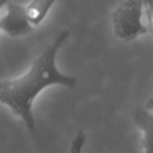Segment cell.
I'll return each mask as SVG.
<instances>
[{
    "mask_svg": "<svg viewBox=\"0 0 153 153\" xmlns=\"http://www.w3.org/2000/svg\"><path fill=\"white\" fill-rule=\"evenodd\" d=\"M142 1L144 15L146 16L148 21V30L149 33L153 32V0H140Z\"/></svg>",
    "mask_w": 153,
    "mask_h": 153,
    "instance_id": "cell-7",
    "label": "cell"
},
{
    "mask_svg": "<svg viewBox=\"0 0 153 153\" xmlns=\"http://www.w3.org/2000/svg\"><path fill=\"white\" fill-rule=\"evenodd\" d=\"M133 120L135 125L143 133L142 146L144 153H153L152 135H153V115L144 107L137 106L134 109Z\"/></svg>",
    "mask_w": 153,
    "mask_h": 153,
    "instance_id": "cell-4",
    "label": "cell"
},
{
    "mask_svg": "<svg viewBox=\"0 0 153 153\" xmlns=\"http://www.w3.org/2000/svg\"><path fill=\"white\" fill-rule=\"evenodd\" d=\"M56 0H32L25 9V14L32 26H38L44 21Z\"/></svg>",
    "mask_w": 153,
    "mask_h": 153,
    "instance_id": "cell-5",
    "label": "cell"
},
{
    "mask_svg": "<svg viewBox=\"0 0 153 153\" xmlns=\"http://www.w3.org/2000/svg\"><path fill=\"white\" fill-rule=\"evenodd\" d=\"M7 2V0H0V4H1V7H2V5H4Z\"/></svg>",
    "mask_w": 153,
    "mask_h": 153,
    "instance_id": "cell-9",
    "label": "cell"
},
{
    "mask_svg": "<svg viewBox=\"0 0 153 153\" xmlns=\"http://www.w3.org/2000/svg\"><path fill=\"white\" fill-rule=\"evenodd\" d=\"M86 142V136L84 134L83 130H79L76 132V136L71 140L69 148V153H82V149Z\"/></svg>",
    "mask_w": 153,
    "mask_h": 153,
    "instance_id": "cell-6",
    "label": "cell"
},
{
    "mask_svg": "<svg viewBox=\"0 0 153 153\" xmlns=\"http://www.w3.org/2000/svg\"><path fill=\"white\" fill-rule=\"evenodd\" d=\"M70 32L63 30L48 47L33 61L30 68L17 79L0 81V103L24 122L30 131L35 132L36 121L33 104L41 91L51 86H63L74 89L78 86L76 76H67L57 67L58 51L69 37Z\"/></svg>",
    "mask_w": 153,
    "mask_h": 153,
    "instance_id": "cell-1",
    "label": "cell"
},
{
    "mask_svg": "<svg viewBox=\"0 0 153 153\" xmlns=\"http://www.w3.org/2000/svg\"><path fill=\"white\" fill-rule=\"evenodd\" d=\"M0 7H1V4H0Z\"/></svg>",
    "mask_w": 153,
    "mask_h": 153,
    "instance_id": "cell-10",
    "label": "cell"
},
{
    "mask_svg": "<svg viewBox=\"0 0 153 153\" xmlns=\"http://www.w3.org/2000/svg\"><path fill=\"white\" fill-rule=\"evenodd\" d=\"M145 109H147L148 111H152V109H153V99L152 98H150L148 100V102H147V104L145 105Z\"/></svg>",
    "mask_w": 153,
    "mask_h": 153,
    "instance_id": "cell-8",
    "label": "cell"
},
{
    "mask_svg": "<svg viewBox=\"0 0 153 153\" xmlns=\"http://www.w3.org/2000/svg\"><path fill=\"white\" fill-rule=\"evenodd\" d=\"M0 30L10 37H22L33 33L34 26L28 21L23 7L9 3L7 14L0 18Z\"/></svg>",
    "mask_w": 153,
    "mask_h": 153,
    "instance_id": "cell-3",
    "label": "cell"
},
{
    "mask_svg": "<svg viewBox=\"0 0 153 153\" xmlns=\"http://www.w3.org/2000/svg\"><path fill=\"white\" fill-rule=\"evenodd\" d=\"M110 16L115 37L124 42H131L149 33L142 20L144 10L140 0H125Z\"/></svg>",
    "mask_w": 153,
    "mask_h": 153,
    "instance_id": "cell-2",
    "label": "cell"
}]
</instances>
